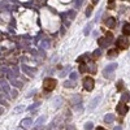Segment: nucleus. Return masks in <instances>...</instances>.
Returning a JSON list of instances; mask_svg holds the SVG:
<instances>
[{
  "mask_svg": "<svg viewBox=\"0 0 130 130\" xmlns=\"http://www.w3.org/2000/svg\"><path fill=\"white\" fill-rule=\"evenodd\" d=\"M60 104H61V98H56L55 101H53V105L55 107H59Z\"/></svg>",
  "mask_w": 130,
  "mask_h": 130,
  "instance_id": "f3484780",
  "label": "nucleus"
},
{
  "mask_svg": "<svg viewBox=\"0 0 130 130\" xmlns=\"http://www.w3.org/2000/svg\"><path fill=\"white\" fill-rule=\"evenodd\" d=\"M129 98H130V96H129V94H128V92H124V94H122V96H121V101H124V103H125L126 100H129Z\"/></svg>",
  "mask_w": 130,
  "mask_h": 130,
  "instance_id": "2eb2a0df",
  "label": "nucleus"
},
{
  "mask_svg": "<svg viewBox=\"0 0 130 130\" xmlns=\"http://www.w3.org/2000/svg\"><path fill=\"white\" fill-rule=\"evenodd\" d=\"M56 85H57L56 80H53V78H46V80L43 81V88H44V91L49 92L56 87Z\"/></svg>",
  "mask_w": 130,
  "mask_h": 130,
  "instance_id": "f257e3e1",
  "label": "nucleus"
},
{
  "mask_svg": "<svg viewBox=\"0 0 130 130\" xmlns=\"http://www.w3.org/2000/svg\"><path fill=\"white\" fill-rule=\"evenodd\" d=\"M105 25L109 27V29H113L115 25H116V20L113 18V17H108V18L105 20Z\"/></svg>",
  "mask_w": 130,
  "mask_h": 130,
  "instance_id": "0eeeda50",
  "label": "nucleus"
},
{
  "mask_svg": "<svg viewBox=\"0 0 130 130\" xmlns=\"http://www.w3.org/2000/svg\"><path fill=\"white\" fill-rule=\"evenodd\" d=\"M129 44H130V43H129V39L126 38V35H125V37H120V38H117L116 46H117L118 49H128Z\"/></svg>",
  "mask_w": 130,
  "mask_h": 130,
  "instance_id": "f03ea898",
  "label": "nucleus"
},
{
  "mask_svg": "<svg viewBox=\"0 0 130 130\" xmlns=\"http://www.w3.org/2000/svg\"><path fill=\"white\" fill-rule=\"evenodd\" d=\"M92 56H94L95 59H96V57H99V56H100V51H99V49H98V51H95V52L92 53Z\"/></svg>",
  "mask_w": 130,
  "mask_h": 130,
  "instance_id": "412c9836",
  "label": "nucleus"
},
{
  "mask_svg": "<svg viewBox=\"0 0 130 130\" xmlns=\"http://www.w3.org/2000/svg\"><path fill=\"white\" fill-rule=\"evenodd\" d=\"M82 83H83L85 90H87V91H92L94 87H95V81L91 77H85L82 80Z\"/></svg>",
  "mask_w": 130,
  "mask_h": 130,
  "instance_id": "7ed1b4c3",
  "label": "nucleus"
},
{
  "mask_svg": "<svg viewBox=\"0 0 130 130\" xmlns=\"http://www.w3.org/2000/svg\"><path fill=\"white\" fill-rule=\"evenodd\" d=\"M25 109V107L24 105H20V107H16V108H14V113H21V112L22 111H24Z\"/></svg>",
  "mask_w": 130,
  "mask_h": 130,
  "instance_id": "4468645a",
  "label": "nucleus"
},
{
  "mask_svg": "<svg viewBox=\"0 0 130 130\" xmlns=\"http://www.w3.org/2000/svg\"><path fill=\"white\" fill-rule=\"evenodd\" d=\"M108 56H117V49H109Z\"/></svg>",
  "mask_w": 130,
  "mask_h": 130,
  "instance_id": "aec40b11",
  "label": "nucleus"
},
{
  "mask_svg": "<svg viewBox=\"0 0 130 130\" xmlns=\"http://www.w3.org/2000/svg\"><path fill=\"white\" fill-rule=\"evenodd\" d=\"M98 1H99V0H92V3H94V4H96Z\"/></svg>",
  "mask_w": 130,
  "mask_h": 130,
  "instance_id": "cd10ccee",
  "label": "nucleus"
},
{
  "mask_svg": "<svg viewBox=\"0 0 130 130\" xmlns=\"http://www.w3.org/2000/svg\"><path fill=\"white\" fill-rule=\"evenodd\" d=\"M80 72L81 73H85V72H88V65L86 64V63H81V65H80Z\"/></svg>",
  "mask_w": 130,
  "mask_h": 130,
  "instance_id": "9b49d317",
  "label": "nucleus"
},
{
  "mask_svg": "<svg viewBox=\"0 0 130 130\" xmlns=\"http://www.w3.org/2000/svg\"><path fill=\"white\" fill-rule=\"evenodd\" d=\"M129 1H130V0H129Z\"/></svg>",
  "mask_w": 130,
  "mask_h": 130,
  "instance_id": "c85d7f7f",
  "label": "nucleus"
},
{
  "mask_svg": "<svg viewBox=\"0 0 130 130\" xmlns=\"http://www.w3.org/2000/svg\"><path fill=\"white\" fill-rule=\"evenodd\" d=\"M115 130H122V128H121V126H116Z\"/></svg>",
  "mask_w": 130,
  "mask_h": 130,
  "instance_id": "bb28decb",
  "label": "nucleus"
},
{
  "mask_svg": "<svg viewBox=\"0 0 130 130\" xmlns=\"http://www.w3.org/2000/svg\"><path fill=\"white\" fill-rule=\"evenodd\" d=\"M80 100H81V96H80V95H77L76 98L72 99V104H78V103H81Z\"/></svg>",
  "mask_w": 130,
  "mask_h": 130,
  "instance_id": "ddd939ff",
  "label": "nucleus"
},
{
  "mask_svg": "<svg viewBox=\"0 0 130 130\" xmlns=\"http://www.w3.org/2000/svg\"><path fill=\"white\" fill-rule=\"evenodd\" d=\"M116 111L118 112V115H120V116H125L128 113L129 108H128V105L124 103V101H120V103L117 104V107H116Z\"/></svg>",
  "mask_w": 130,
  "mask_h": 130,
  "instance_id": "20e7f679",
  "label": "nucleus"
},
{
  "mask_svg": "<svg viewBox=\"0 0 130 130\" xmlns=\"http://www.w3.org/2000/svg\"><path fill=\"white\" fill-rule=\"evenodd\" d=\"M96 130H107V129H104V128H101V126H98V128H96Z\"/></svg>",
  "mask_w": 130,
  "mask_h": 130,
  "instance_id": "a878e982",
  "label": "nucleus"
},
{
  "mask_svg": "<svg viewBox=\"0 0 130 130\" xmlns=\"http://www.w3.org/2000/svg\"><path fill=\"white\" fill-rule=\"evenodd\" d=\"M91 10H92V7L90 5V7H87V12H86V16H90V13H91Z\"/></svg>",
  "mask_w": 130,
  "mask_h": 130,
  "instance_id": "4be33fe9",
  "label": "nucleus"
},
{
  "mask_svg": "<svg viewBox=\"0 0 130 130\" xmlns=\"http://www.w3.org/2000/svg\"><path fill=\"white\" fill-rule=\"evenodd\" d=\"M39 104H41V101H38V103H35V104H33V105L30 107V109H34V108H35V107H38Z\"/></svg>",
  "mask_w": 130,
  "mask_h": 130,
  "instance_id": "5701e85b",
  "label": "nucleus"
},
{
  "mask_svg": "<svg viewBox=\"0 0 130 130\" xmlns=\"http://www.w3.org/2000/svg\"><path fill=\"white\" fill-rule=\"evenodd\" d=\"M100 100H101V95H98L96 98H94V99L91 100V103H90V105H88V109H90V111H92L95 107H96V105L100 103Z\"/></svg>",
  "mask_w": 130,
  "mask_h": 130,
  "instance_id": "39448f33",
  "label": "nucleus"
},
{
  "mask_svg": "<svg viewBox=\"0 0 130 130\" xmlns=\"http://www.w3.org/2000/svg\"><path fill=\"white\" fill-rule=\"evenodd\" d=\"M92 128H94V124L92 122H87L86 125H85V129H86V130H91Z\"/></svg>",
  "mask_w": 130,
  "mask_h": 130,
  "instance_id": "dca6fc26",
  "label": "nucleus"
},
{
  "mask_svg": "<svg viewBox=\"0 0 130 130\" xmlns=\"http://www.w3.org/2000/svg\"><path fill=\"white\" fill-rule=\"evenodd\" d=\"M65 87H73V86H76V82L73 81V82H65Z\"/></svg>",
  "mask_w": 130,
  "mask_h": 130,
  "instance_id": "a211bd4d",
  "label": "nucleus"
},
{
  "mask_svg": "<svg viewBox=\"0 0 130 130\" xmlns=\"http://www.w3.org/2000/svg\"><path fill=\"white\" fill-rule=\"evenodd\" d=\"M31 125H33V120H31V118H25V120L21 121V126L24 129H29V128H31Z\"/></svg>",
  "mask_w": 130,
  "mask_h": 130,
  "instance_id": "423d86ee",
  "label": "nucleus"
},
{
  "mask_svg": "<svg viewBox=\"0 0 130 130\" xmlns=\"http://www.w3.org/2000/svg\"><path fill=\"white\" fill-rule=\"evenodd\" d=\"M113 0H109V9H113Z\"/></svg>",
  "mask_w": 130,
  "mask_h": 130,
  "instance_id": "b1692460",
  "label": "nucleus"
},
{
  "mask_svg": "<svg viewBox=\"0 0 130 130\" xmlns=\"http://www.w3.org/2000/svg\"><path fill=\"white\" fill-rule=\"evenodd\" d=\"M124 87V82L122 81H118V85H117V91H121Z\"/></svg>",
  "mask_w": 130,
  "mask_h": 130,
  "instance_id": "6ab92c4d",
  "label": "nucleus"
},
{
  "mask_svg": "<svg viewBox=\"0 0 130 130\" xmlns=\"http://www.w3.org/2000/svg\"><path fill=\"white\" fill-rule=\"evenodd\" d=\"M115 118H116V116H115V115L108 113V115H105V117H104V121H105L107 124H111V122H113V121H115Z\"/></svg>",
  "mask_w": 130,
  "mask_h": 130,
  "instance_id": "6e6552de",
  "label": "nucleus"
},
{
  "mask_svg": "<svg viewBox=\"0 0 130 130\" xmlns=\"http://www.w3.org/2000/svg\"><path fill=\"white\" fill-rule=\"evenodd\" d=\"M98 43H99V46H100V47H107L111 42H109V41H107V38H99Z\"/></svg>",
  "mask_w": 130,
  "mask_h": 130,
  "instance_id": "1a4fd4ad",
  "label": "nucleus"
},
{
  "mask_svg": "<svg viewBox=\"0 0 130 130\" xmlns=\"http://www.w3.org/2000/svg\"><path fill=\"white\" fill-rule=\"evenodd\" d=\"M70 77H72V80H76V78H77V74H76V73H73Z\"/></svg>",
  "mask_w": 130,
  "mask_h": 130,
  "instance_id": "393cba45",
  "label": "nucleus"
},
{
  "mask_svg": "<svg viewBox=\"0 0 130 130\" xmlns=\"http://www.w3.org/2000/svg\"><path fill=\"white\" fill-rule=\"evenodd\" d=\"M43 122H46V116H41V117H39L38 118V120H37V125L38 126H41V125H43Z\"/></svg>",
  "mask_w": 130,
  "mask_h": 130,
  "instance_id": "f8f14e48",
  "label": "nucleus"
},
{
  "mask_svg": "<svg viewBox=\"0 0 130 130\" xmlns=\"http://www.w3.org/2000/svg\"><path fill=\"white\" fill-rule=\"evenodd\" d=\"M122 34H124V35H126V37L130 35V24H125L122 26Z\"/></svg>",
  "mask_w": 130,
  "mask_h": 130,
  "instance_id": "9d476101",
  "label": "nucleus"
}]
</instances>
